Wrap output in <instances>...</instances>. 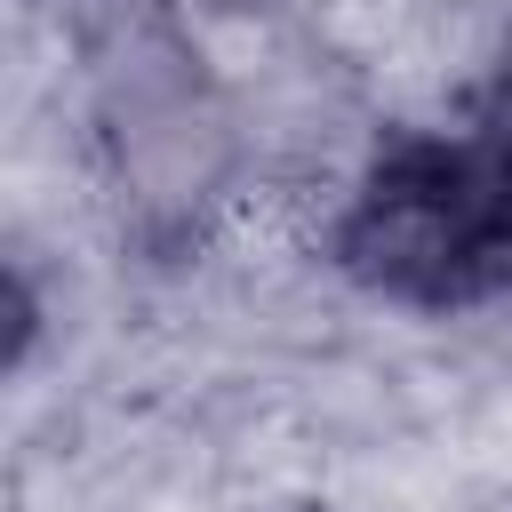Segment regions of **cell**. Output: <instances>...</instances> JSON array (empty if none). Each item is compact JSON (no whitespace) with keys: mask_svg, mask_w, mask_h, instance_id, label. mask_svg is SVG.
<instances>
[{"mask_svg":"<svg viewBox=\"0 0 512 512\" xmlns=\"http://www.w3.org/2000/svg\"><path fill=\"white\" fill-rule=\"evenodd\" d=\"M480 128L512 152V48H504V64H496V80H488V104H480Z\"/></svg>","mask_w":512,"mask_h":512,"instance_id":"7a4b0ae2","label":"cell"},{"mask_svg":"<svg viewBox=\"0 0 512 512\" xmlns=\"http://www.w3.org/2000/svg\"><path fill=\"white\" fill-rule=\"evenodd\" d=\"M336 272L408 312L512 296V152L488 128L392 136L336 208Z\"/></svg>","mask_w":512,"mask_h":512,"instance_id":"6da1fadb","label":"cell"}]
</instances>
